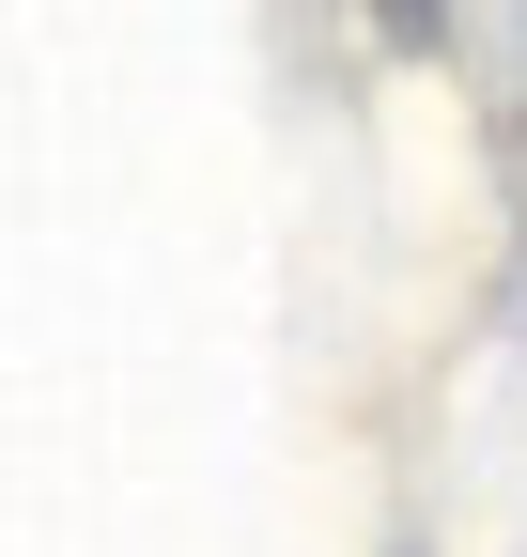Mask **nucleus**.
Here are the masks:
<instances>
[]
</instances>
